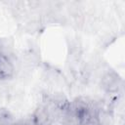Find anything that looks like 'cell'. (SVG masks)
I'll list each match as a JSON object with an SVG mask.
<instances>
[{
  "label": "cell",
  "instance_id": "cell-1",
  "mask_svg": "<svg viewBox=\"0 0 125 125\" xmlns=\"http://www.w3.org/2000/svg\"><path fill=\"white\" fill-rule=\"evenodd\" d=\"M15 67L12 61L5 55L0 54V79L7 80L13 77Z\"/></svg>",
  "mask_w": 125,
  "mask_h": 125
},
{
  "label": "cell",
  "instance_id": "cell-2",
  "mask_svg": "<svg viewBox=\"0 0 125 125\" xmlns=\"http://www.w3.org/2000/svg\"><path fill=\"white\" fill-rule=\"evenodd\" d=\"M35 125H50L52 119L45 105H39L32 114Z\"/></svg>",
  "mask_w": 125,
  "mask_h": 125
},
{
  "label": "cell",
  "instance_id": "cell-3",
  "mask_svg": "<svg viewBox=\"0 0 125 125\" xmlns=\"http://www.w3.org/2000/svg\"><path fill=\"white\" fill-rule=\"evenodd\" d=\"M12 125H35L33 115L28 117H22L19 120H16Z\"/></svg>",
  "mask_w": 125,
  "mask_h": 125
}]
</instances>
